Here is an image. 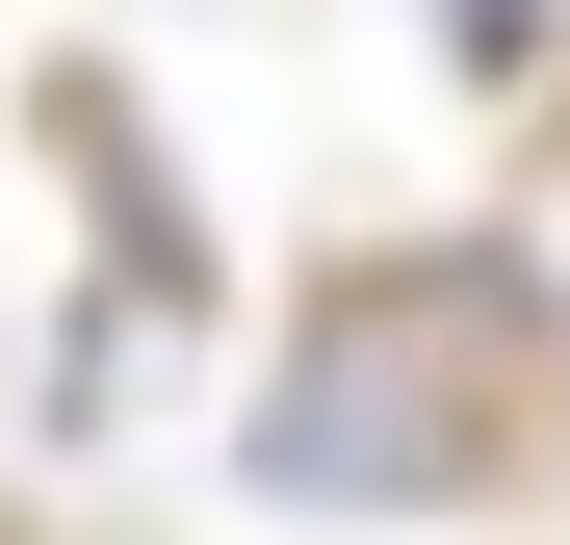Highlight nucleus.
Here are the masks:
<instances>
[{
	"mask_svg": "<svg viewBox=\"0 0 570 545\" xmlns=\"http://www.w3.org/2000/svg\"><path fill=\"white\" fill-rule=\"evenodd\" d=\"M544 286L519 260H337L312 338H285V416H259V494H337V519H415V494H493L519 468V390H544Z\"/></svg>",
	"mask_w": 570,
	"mask_h": 545,
	"instance_id": "f257e3e1",
	"label": "nucleus"
}]
</instances>
